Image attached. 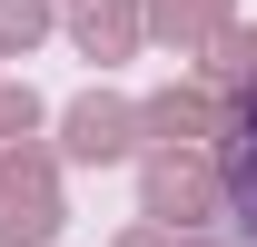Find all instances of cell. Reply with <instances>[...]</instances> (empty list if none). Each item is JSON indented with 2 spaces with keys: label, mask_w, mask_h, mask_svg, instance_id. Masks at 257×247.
<instances>
[{
  "label": "cell",
  "mask_w": 257,
  "mask_h": 247,
  "mask_svg": "<svg viewBox=\"0 0 257 247\" xmlns=\"http://www.w3.org/2000/svg\"><path fill=\"white\" fill-rule=\"evenodd\" d=\"M218 247H257V109H237L218 139Z\"/></svg>",
  "instance_id": "6da1fadb"
}]
</instances>
